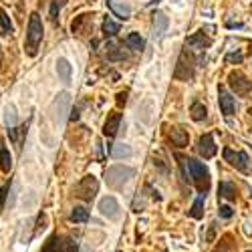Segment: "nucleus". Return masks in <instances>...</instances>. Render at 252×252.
<instances>
[{
    "label": "nucleus",
    "mask_w": 252,
    "mask_h": 252,
    "mask_svg": "<svg viewBox=\"0 0 252 252\" xmlns=\"http://www.w3.org/2000/svg\"><path fill=\"white\" fill-rule=\"evenodd\" d=\"M214 252H234V244L230 242V236H224V240L220 242V246Z\"/></svg>",
    "instance_id": "30"
},
{
    "label": "nucleus",
    "mask_w": 252,
    "mask_h": 252,
    "mask_svg": "<svg viewBox=\"0 0 252 252\" xmlns=\"http://www.w3.org/2000/svg\"><path fill=\"white\" fill-rule=\"evenodd\" d=\"M218 103H220V111H222L224 117L234 115V111H236V101H234L232 93L226 91L224 87L218 89Z\"/></svg>",
    "instance_id": "9"
},
{
    "label": "nucleus",
    "mask_w": 252,
    "mask_h": 252,
    "mask_svg": "<svg viewBox=\"0 0 252 252\" xmlns=\"http://www.w3.org/2000/svg\"><path fill=\"white\" fill-rule=\"evenodd\" d=\"M121 113L119 111H115V113H111L109 117H107V121H105V125H103V135L105 137H115L117 135V131H119V125H121Z\"/></svg>",
    "instance_id": "13"
},
{
    "label": "nucleus",
    "mask_w": 252,
    "mask_h": 252,
    "mask_svg": "<svg viewBox=\"0 0 252 252\" xmlns=\"http://www.w3.org/2000/svg\"><path fill=\"white\" fill-rule=\"evenodd\" d=\"M170 141H172L174 148L182 150L188 145V141H190V135H188V131L184 127H172L170 129Z\"/></svg>",
    "instance_id": "14"
},
{
    "label": "nucleus",
    "mask_w": 252,
    "mask_h": 252,
    "mask_svg": "<svg viewBox=\"0 0 252 252\" xmlns=\"http://www.w3.org/2000/svg\"><path fill=\"white\" fill-rule=\"evenodd\" d=\"M65 6V0H53L51 2V12H49V16H51V20L57 25V20H59V12H61V8Z\"/></svg>",
    "instance_id": "29"
},
{
    "label": "nucleus",
    "mask_w": 252,
    "mask_h": 252,
    "mask_svg": "<svg viewBox=\"0 0 252 252\" xmlns=\"http://www.w3.org/2000/svg\"><path fill=\"white\" fill-rule=\"evenodd\" d=\"M10 190V182H6L2 188H0V208H4L6 206V194Z\"/></svg>",
    "instance_id": "31"
},
{
    "label": "nucleus",
    "mask_w": 252,
    "mask_h": 252,
    "mask_svg": "<svg viewBox=\"0 0 252 252\" xmlns=\"http://www.w3.org/2000/svg\"><path fill=\"white\" fill-rule=\"evenodd\" d=\"M99 190V182L95 176H85L77 186H75V196L81 198V200H85V202H91L95 198Z\"/></svg>",
    "instance_id": "6"
},
{
    "label": "nucleus",
    "mask_w": 252,
    "mask_h": 252,
    "mask_svg": "<svg viewBox=\"0 0 252 252\" xmlns=\"http://www.w3.org/2000/svg\"><path fill=\"white\" fill-rule=\"evenodd\" d=\"M99 212L103 216H107L109 220H117L119 218V204L113 196H105L101 202H99Z\"/></svg>",
    "instance_id": "11"
},
{
    "label": "nucleus",
    "mask_w": 252,
    "mask_h": 252,
    "mask_svg": "<svg viewBox=\"0 0 252 252\" xmlns=\"http://www.w3.org/2000/svg\"><path fill=\"white\" fill-rule=\"evenodd\" d=\"M204 202H206V196H198L196 198V202H194V206H192V210H190V216L192 218H196V220H200L202 216H204Z\"/></svg>",
    "instance_id": "25"
},
{
    "label": "nucleus",
    "mask_w": 252,
    "mask_h": 252,
    "mask_svg": "<svg viewBox=\"0 0 252 252\" xmlns=\"http://www.w3.org/2000/svg\"><path fill=\"white\" fill-rule=\"evenodd\" d=\"M57 73H59V77L63 79V83H71L73 67L69 65L67 59H59V61H57Z\"/></svg>",
    "instance_id": "18"
},
{
    "label": "nucleus",
    "mask_w": 252,
    "mask_h": 252,
    "mask_svg": "<svg viewBox=\"0 0 252 252\" xmlns=\"http://www.w3.org/2000/svg\"><path fill=\"white\" fill-rule=\"evenodd\" d=\"M165 29H167V16L158 12L154 18V36H161L165 32Z\"/></svg>",
    "instance_id": "20"
},
{
    "label": "nucleus",
    "mask_w": 252,
    "mask_h": 252,
    "mask_svg": "<svg viewBox=\"0 0 252 252\" xmlns=\"http://www.w3.org/2000/svg\"><path fill=\"white\" fill-rule=\"evenodd\" d=\"M228 85L240 97H250L252 95V81L240 71H232L228 75Z\"/></svg>",
    "instance_id": "4"
},
{
    "label": "nucleus",
    "mask_w": 252,
    "mask_h": 252,
    "mask_svg": "<svg viewBox=\"0 0 252 252\" xmlns=\"http://www.w3.org/2000/svg\"><path fill=\"white\" fill-rule=\"evenodd\" d=\"M218 152L216 143H214V135L212 133H204L200 139H198V154L204 158V159H210L214 158Z\"/></svg>",
    "instance_id": "10"
},
{
    "label": "nucleus",
    "mask_w": 252,
    "mask_h": 252,
    "mask_svg": "<svg viewBox=\"0 0 252 252\" xmlns=\"http://www.w3.org/2000/svg\"><path fill=\"white\" fill-rule=\"evenodd\" d=\"M131 154H133V150L129 148V145H125V143H117V145H113V148H111V156H113L115 159L129 158Z\"/></svg>",
    "instance_id": "23"
},
{
    "label": "nucleus",
    "mask_w": 252,
    "mask_h": 252,
    "mask_svg": "<svg viewBox=\"0 0 252 252\" xmlns=\"http://www.w3.org/2000/svg\"><path fill=\"white\" fill-rule=\"evenodd\" d=\"M0 170L6 172V174L12 170V156L4 145H0Z\"/></svg>",
    "instance_id": "19"
},
{
    "label": "nucleus",
    "mask_w": 252,
    "mask_h": 252,
    "mask_svg": "<svg viewBox=\"0 0 252 252\" xmlns=\"http://www.w3.org/2000/svg\"><path fill=\"white\" fill-rule=\"evenodd\" d=\"M125 103H127V91H123V93H117V105H119V107H123Z\"/></svg>",
    "instance_id": "35"
},
{
    "label": "nucleus",
    "mask_w": 252,
    "mask_h": 252,
    "mask_svg": "<svg viewBox=\"0 0 252 252\" xmlns=\"http://www.w3.org/2000/svg\"><path fill=\"white\" fill-rule=\"evenodd\" d=\"M0 65H2V49H0Z\"/></svg>",
    "instance_id": "37"
},
{
    "label": "nucleus",
    "mask_w": 252,
    "mask_h": 252,
    "mask_svg": "<svg viewBox=\"0 0 252 252\" xmlns=\"http://www.w3.org/2000/svg\"><path fill=\"white\" fill-rule=\"evenodd\" d=\"M107 59L109 61H123V59H127V55H125L115 43H107Z\"/></svg>",
    "instance_id": "26"
},
{
    "label": "nucleus",
    "mask_w": 252,
    "mask_h": 252,
    "mask_svg": "<svg viewBox=\"0 0 252 252\" xmlns=\"http://www.w3.org/2000/svg\"><path fill=\"white\" fill-rule=\"evenodd\" d=\"M218 196L224 198V200H228V202H234L236 200V186L232 182H220Z\"/></svg>",
    "instance_id": "17"
},
{
    "label": "nucleus",
    "mask_w": 252,
    "mask_h": 252,
    "mask_svg": "<svg viewBox=\"0 0 252 252\" xmlns=\"http://www.w3.org/2000/svg\"><path fill=\"white\" fill-rule=\"evenodd\" d=\"M0 29H2V32L4 34H12V31H14V27H12V23H10V16L0 8Z\"/></svg>",
    "instance_id": "28"
},
{
    "label": "nucleus",
    "mask_w": 252,
    "mask_h": 252,
    "mask_svg": "<svg viewBox=\"0 0 252 252\" xmlns=\"http://www.w3.org/2000/svg\"><path fill=\"white\" fill-rule=\"evenodd\" d=\"M4 121H6V127H14V123H16V113H14V109H6Z\"/></svg>",
    "instance_id": "32"
},
{
    "label": "nucleus",
    "mask_w": 252,
    "mask_h": 252,
    "mask_svg": "<svg viewBox=\"0 0 252 252\" xmlns=\"http://www.w3.org/2000/svg\"><path fill=\"white\" fill-rule=\"evenodd\" d=\"M117 32H119V25L113 23L109 16H105V18H103V34L111 38V36H115Z\"/></svg>",
    "instance_id": "24"
},
{
    "label": "nucleus",
    "mask_w": 252,
    "mask_h": 252,
    "mask_svg": "<svg viewBox=\"0 0 252 252\" xmlns=\"http://www.w3.org/2000/svg\"><path fill=\"white\" fill-rule=\"evenodd\" d=\"M188 170H190V180L194 182L196 190L202 196H206V192L210 190V172H208V167L198 159L188 158Z\"/></svg>",
    "instance_id": "2"
},
{
    "label": "nucleus",
    "mask_w": 252,
    "mask_h": 252,
    "mask_svg": "<svg viewBox=\"0 0 252 252\" xmlns=\"http://www.w3.org/2000/svg\"><path fill=\"white\" fill-rule=\"evenodd\" d=\"M43 20H40V16L36 12L31 14V20H29V29H27V43H25V49L31 57L36 55L38 51V45L43 43Z\"/></svg>",
    "instance_id": "1"
},
{
    "label": "nucleus",
    "mask_w": 252,
    "mask_h": 252,
    "mask_svg": "<svg viewBox=\"0 0 252 252\" xmlns=\"http://www.w3.org/2000/svg\"><path fill=\"white\" fill-rule=\"evenodd\" d=\"M224 159L232 167H236L238 172H248L250 170V158H248L246 152H232L230 148H226L224 150Z\"/></svg>",
    "instance_id": "8"
},
{
    "label": "nucleus",
    "mask_w": 252,
    "mask_h": 252,
    "mask_svg": "<svg viewBox=\"0 0 252 252\" xmlns=\"http://www.w3.org/2000/svg\"><path fill=\"white\" fill-rule=\"evenodd\" d=\"M133 167L127 165H111L107 174H105V182H107L109 188H121L123 184H127L133 178Z\"/></svg>",
    "instance_id": "3"
},
{
    "label": "nucleus",
    "mask_w": 252,
    "mask_h": 252,
    "mask_svg": "<svg viewBox=\"0 0 252 252\" xmlns=\"http://www.w3.org/2000/svg\"><path fill=\"white\" fill-rule=\"evenodd\" d=\"M248 252H252V250H248Z\"/></svg>",
    "instance_id": "38"
},
{
    "label": "nucleus",
    "mask_w": 252,
    "mask_h": 252,
    "mask_svg": "<svg viewBox=\"0 0 252 252\" xmlns=\"http://www.w3.org/2000/svg\"><path fill=\"white\" fill-rule=\"evenodd\" d=\"M218 212H220V216H222V218H232V214H234V212H232V208H230V206H220V208H218Z\"/></svg>",
    "instance_id": "33"
},
{
    "label": "nucleus",
    "mask_w": 252,
    "mask_h": 252,
    "mask_svg": "<svg viewBox=\"0 0 252 252\" xmlns=\"http://www.w3.org/2000/svg\"><path fill=\"white\" fill-rule=\"evenodd\" d=\"M69 119H71V121H77V119H79V109H77V107L71 111V117H69Z\"/></svg>",
    "instance_id": "36"
},
{
    "label": "nucleus",
    "mask_w": 252,
    "mask_h": 252,
    "mask_svg": "<svg viewBox=\"0 0 252 252\" xmlns=\"http://www.w3.org/2000/svg\"><path fill=\"white\" fill-rule=\"evenodd\" d=\"M125 45H127V49L131 51H143V38L139 36V32H131L127 34V38H125Z\"/></svg>",
    "instance_id": "22"
},
{
    "label": "nucleus",
    "mask_w": 252,
    "mask_h": 252,
    "mask_svg": "<svg viewBox=\"0 0 252 252\" xmlns=\"http://www.w3.org/2000/svg\"><path fill=\"white\" fill-rule=\"evenodd\" d=\"M210 45H212V38L206 36L204 31H198L196 34H192L190 38L186 40V47H190V49H198V51H206Z\"/></svg>",
    "instance_id": "12"
},
{
    "label": "nucleus",
    "mask_w": 252,
    "mask_h": 252,
    "mask_svg": "<svg viewBox=\"0 0 252 252\" xmlns=\"http://www.w3.org/2000/svg\"><path fill=\"white\" fill-rule=\"evenodd\" d=\"M40 252H77V242L67 236H51Z\"/></svg>",
    "instance_id": "5"
},
{
    "label": "nucleus",
    "mask_w": 252,
    "mask_h": 252,
    "mask_svg": "<svg viewBox=\"0 0 252 252\" xmlns=\"http://www.w3.org/2000/svg\"><path fill=\"white\" fill-rule=\"evenodd\" d=\"M196 69H194V59L188 55V51H184L178 59V67L174 71V77L180 79V81H190L194 77Z\"/></svg>",
    "instance_id": "7"
},
{
    "label": "nucleus",
    "mask_w": 252,
    "mask_h": 252,
    "mask_svg": "<svg viewBox=\"0 0 252 252\" xmlns=\"http://www.w3.org/2000/svg\"><path fill=\"white\" fill-rule=\"evenodd\" d=\"M107 2V6L113 10L115 16H119L121 20H127L131 16V6L125 4V2H119V0H105Z\"/></svg>",
    "instance_id": "15"
},
{
    "label": "nucleus",
    "mask_w": 252,
    "mask_h": 252,
    "mask_svg": "<svg viewBox=\"0 0 252 252\" xmlns=\"http://www.w3.org/2000/svg\"><path fill=\"white\" fill-rule=\"evenodd\" d=\"M244 57L242 53H232V55H226V63H242Z\"/></svg>",
    "instance_id": "34"
},
{
    "label": "nucleus",
    "mask_w": 252,
    "mask_h": 252,
    "mask_svg": "<svg viewBox=\"0 0 252 252\" xmlns=\"http://www.w3.org/2000/svg\"><path fill=\"white\" fill-rule=\"evenodd\" d=\"M190 115H192L194 121H204V119L208 117V111H206V107H204V103L194 101L192 107H190Z\"/></svg>",
    "instance_id": "21"
},
{
    "label": "nucleus",
    "mask_w": 252,
    "mask_h": 252,
    "mask_svg": "<svg viewBox=\"0 0 252 252\" xmlns=\"http://www.w3.org/2000/svg\"><path fill=\"white\" fill-rule=\"evenodd\" d=\"M8 137L16 145V150L20 152V150H23L25 137H27V123L25 125H18V127H8Z\"/></svg>",
    "instance_id": "16"
},
{
    "label": "nucleus",
    "mask_w": 252,
    "mask_h": 252,
    "mask_svg": "<svg viewBox=\"0 0 252 252\" xmlns=\"http://www.w3.org/2000/svg\"><path fill=\"white\" fill-rule=\"evenodd\" d=\"M87 220H89V210H87V208H83V206L73 208L71 222H87Z\"/></svg>",
    "instance_id": "27"
}]
</instances>
